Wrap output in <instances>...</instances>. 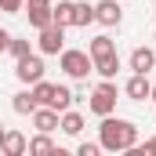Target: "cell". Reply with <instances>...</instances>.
<instances>
[{
	"mask_svg": "<svg viewBox=\"0 0 156 156\" xmlns=\"http://www.w3.org/2000/svg\"><path fill=\"white\" fill-rule=\"evenodd\" d=\"M98 145L105 153H127V149L138 145V127L131 120L109 113V116H102V123H98Z\"/></svg>",
	"mask_w": 156,
	"mask_h": 156,
	"instance_id": "cell-1",
	"label": "cell"
},
{
	"mask_svg": "<svg viewBox=\"0 0 156 156\" xmlns=\"http://www.w3.org/2000/svg\"><path fill=\"white\" fill-rule=\"evenodd\" d=\"M58 66H62V73H66L69 80H87L91 73H94L91 55L80 51V47H62V51H58Z\"/></svg>",
	"mask_w": 156,
	"mask_h": 156,
	"instance_id": "cell-2",
	"label": "cell"
},
{
	"mask_svg": "<svg viewBox=\"0 0 156 156\" xmlns=\"http://www.w3.org/2000/svg\"><path fill=\"white\" fill-rule=\"evenodd\" d=\"M87 109H91L94 116H109V113L116 109V83H113V80H102V83L91 91Z\"/></svg>",
	"mask_w": 156,
	"mask_h": 156,
	"instance_id": "cell-3",
	"label": "cell"
},
{
	"mask_svg": "<svg viewBox=\"0 0 156 156\" xmlns=\"http://www.w3.org/2000/svg\"><path fill=\"white\" fill-rule=\"evenodd\" d=\"M15 76L22 80L26 87H29V83H37V80H44V58L33 55V51H29V55H22V58H15Z\"/></svg>",
	"mask_w": 156,
	"mask_h": 156,
	"instance_id": "cell-4",
	"label": "cell"
},
{
	"mask_svg": "<svg viewBox=\"0 0 156 156\" xmlns=\"http://www.w3.org/2000/svg\"><path fill=\"white\" fill-rule=\"evenodd\" d=\"M40 37H37V47H40V55H58L62 47H66V26H44V29H37Z\"/></svg>",
	"mask_w": 156,
	"mask_h": 156,
	"instance_id": "cell-5",
	"label": "cell"
},
{
	"mask_svg": "<svg viewBox=\"0 0 156 156\" xmlns=\"http://www.w3.org/2000/svg\"><path fill=\"white\" fill-rule=\"evenodd\" d=\"M94 22L98 26H120L123 22V7H120V0H98L94 4Z\"/></svg>",
	"mask_w": 156,
	"mask_h": 156,
	"instance_id": "cell-6",
	"label": "cell"
},
{
	"mask_svg": "<svg viewBox=\"0 0 156 156\" xmlns=\"http://www.w3.org/2000/svg\"><path fill=\"white\" fill-rule=\"evenodd\" d=\"M153 69H156V51L153 47H134L131 51V73H145L149 76Z\"/></svg>",
	"mask_w": 156,
	"mask_h": 156,
	"instance_id": "cell-7",
	"label": "cell"
},
{
	"mask_svg": "<svg viewBox=\"0 0 156 156\" xmlns=\"http://www.w3.org/2000/svg\"><path fill=\"white\" fill-rule=\"evenodd\" d=\"M149 91H153V83H149L145 73H134V76L123 83V94H127L131 102H145V98H149Z\"/></svg>",
	"mask_w": 156,
	"mask_h": 156,
	"instance_id": "cell-8",
	"label": "cell"
},
{
	"mask_svg": "<svg viewBox=\"0 0 156 156\" xmlns=\"http://www.w3.org/2000/svg\"><path fill=\"white\" fill-rule=\"evenodd\" d=\"M33 127L44 131V134L58 131V109H51V105H37V109H33Z\"/></svg>",
	"mask_w": 156,
	"mask_h": 156,
	"instance_id": "cell-9",
	"label": "cell"
},
{
	"mask_svg": "<svg viewBox=\"0 0 156 156\" xmlns=\"http://www.w3.org/2000/svg\"><path fill=\"white\" fill-rule=\"evenodd\" d=\"M51 7H55V4H33V0H29V11H26V15H29V26H33V29H44V26L55 22V11H51Z\"/></svg>",
	"mask_w": 156,
	"mask_h": 156,
	"instance_id": "cell-10",
	"label": "cell"
},
{
	"mask_svg": "<svg viewBox=\"0 0 156 156\" xmlns=\"http://www.w3.org/2000/svg\"><path fill=\"white\" fill-rule=\"evenodd\" d=\"M26 149H29V142H26L22 131H4V145H0L4 156H22Z\"/></svg>",
	"mask_w": 156,
	"mask_h": 156,
	"instance_id": "cell-11",
	"label": "cell"
},
{
	"mask_svg": "<svg viewBox=\"0 0 156 156\" xmlns=\"http://www.w3.org/2000/svg\"><path fill=\"white\" fill-rule=\"evenodd\" d=\"M58 131H62V134H69V138H76L80 131H83V116H80L76 109H66V113H58Z\"/></svg>",
	"mask_w": 156,
	"mask_h": 156,
	"instance_id": "cell-12",
	"label": "cell"
},
{
	"mask_svg": "<svg viewBox=\"0 0 156 156\" xmlns=\"http://www.w3.org/2000/svg\"><path fill=\"white\" fill-rule=\"evenodd\" d=\"M26 153H33V156H62V149L51 142V134H44V131H37V138H29V149Z\"/></svg>",
	"mask_w": 156,
	"mask_h": 156,
	"instance_id": "cell-13",
	"label": "cell"
},
{
	"mask_svg": "<svg viewBox=\"0 0 156 156\" xmlns=\"http://www.w3.org/2000/svg\"><path fill=\"white\" fill-rule=\"evenodd\" d=\"M87 55H91V62H98V58H105V55H116V44H113V37H94L91 44H87Z\"/></svg>",
	"mask_w": 156,
	"mask_h": 156,
	"instance_id": "cell-14",
	"label": "cell"
},
{
	"mask_svg": "<svg viewBox=\"0 0 156 156\" xmlns=\"http://www.w3.org/2000/svg\"><path fill=\"white\" fill-rule=\"evenodd\" d=\"M11 109H15L18 116H33V109H37V98H33V91L26 87V91L11 94Z\"/></svg>",
	"mask_w": 156,
	"mask_h": 156,
	"instance_id": "cell-15",
	"label": "cell"
},
{
	"mask_svg": "<svg viewBox=\"0 0 156 156\" xmlns=\"http://www.w3.org/2000/svg\"><path fill=\"white\" fill-rule=\"evenodd\" d=\"M94 73L102 80H116V73H120V55H105V58H98L94 62Z\"/></svg>",
	"mask_w": 156,
	"mask_h": 156,
	"instance_id": "cell-16",
	"label": "cell"
},
{
	"mask_svg": "<svg viewBox=\"0 0 156 156\" xmlns=\"http://www.w3.org/2000/svg\"><path fill=\"white\" fill-rule=\"evenodd\" d=\"M73 91L66 87V83H55V94H51V109H58V113H66V109H73Z\"/></svg>",
	"mask_w": 156,
	"mask_h": 156,
	"instance_id": "cell-17",
	"label": "cell"
},
{
	"mask_svg": "<svg viewBox=\"0 0 156 156\" xmlns=\"http://www.w3.org/2000/svg\"><path fill=\"white\" fill-rule=\"evenodd\" d=\"M91 22H94V4H87V0H76V7H73V26L87 29Z\"/></svg>",
	"mask_w": 156,
	"mask_h": 156,
	"instance_id": "cell-18",
	"label": "cell"
},
{
	"mask_svg": "<svg viewBox=\"0 0 156 156\" xmlns=\"http://www.w3.org/2000/svg\"><path fill=\"white\" fill-rule=\"evenodd\" d=\"M73 7H76V0H58L51 11H55V26H73Z\"/></svg>",
	"mask_w": 156,
	"mask_h": 156,
	"instance_id": "cell-19",
	"label": "cell"
},
{
	"mask_svg": "<svg viewBox=\"0 0 156 156\" xmlns=\"http://www.w3.org/2000/svg\"><path fill=\"white\" fill-rule=\"evenodd\" d=\"M29 91H33L37 105H51V94H55V83H47V80H37V83H29Z\"/></svg>",
	"mask_w": 156,
	"mask_h": 156,
	"instance_id": "cell-20",
	"label": "cell"
},
{
	"mask_svg": "<svg viewBox=\"0 0 156 156\" xmlns=\"http://www.w3.org/2000/svg\"><path fill=\"white\" fill-rule=\"evenodd\" d=\"M7 51H11L15 58H22V55H29V40H18V37H11V44H7Z\"/></svg>",
	"mask_w": 156,
	"mask_h": 156,
	"instance_id": "cell-21",
	"label": "cell"
},
{
	"mask_svg": "<svg viewBox=\"0 0 156 156\" xmlns=\"http://www.w3.org/2000/svg\"><path fill=\"white\" fill-rule=\"evenodd\" d=\"M98 153H102L98 142H80V145H76V156H98Z\"/></svg>",
	"mask_w": 156,
	"mask_h": 156,
	"instance_id": "cell-22",
	"label": "cell"
},
{
	"mask_svg": "<svg viewBox=\"0 0 156 156\" xmlns=\"http://www.w3.org/2000/svg\"><path fill=\"white\" fill-rule=\"evenodd\" d=\"M22 7H26V0H0V11L4 15H18Z\"/></svg>",
	"mask_w": 156,
	"mask_h": 156,
	"instance_id": "cell-23",
	"label": "cell"
},
{
	"mask_svg": "<svg viewBox=\"0 0 156 156\" xmlns=\"http://www.w3.org/2000/svg\"><path fill=\"white\" fill-rule=\"evenodd\" d=\"M7 44H11V33H7V29H0V55L7 51Z\"/></svg>",
	"mask_w": 156,
	"mask_h": 156,
	"instance_id": "cell-24",
	"label": "cell"
},
{
	"mask_svg": "<svg viewBox=\"0 0 156 156\" xmlns=\"http://www.w3.org/2000/svg\"><path fill=\"white\" fill-rule=\"evenodd\" d=\"M145 153H156V134L149 138V142H145Z\"/></svg>",
	"mask_w": 156,
	"mask_h": 156,
	"instance_id": "cell-25",
	"label": "cell"
},
{
	"mask_svg": "<svg viewBox=\"0 0 156 156\" xmlns=\"http://www.w3.org/2000/svg\"><path fill=\"white\" fill-rule=\"evenodd\" d=\"M4 131H7V127H4V123H0V145H4Z\"/></svg>",
	"mask_w": 156,
	"mask_h": 156,
	"instance_id": "cell-26",
	"label": "cell"
},
{
	"mask_svg": "<svg viewBox=\"0 0 156 156\" xmlns=\"http://www.w3.org/2000/svg\"><path fill=\"white\" fill-rule=\"evenodd\" d=\"M149 98H153V102H156V83H153V91H149Z\"/></svg>",
	"mask_w": 156,
	"mask_h": 156,
	"instance_id": "cell-27",
	"label": "cell"
},
{
	"mask_svg": "<svg viewBox=\"0 0 156 156\" xmlns=\"http://www.w3.org/2000/svg\"><path fill=\"white\" fill-rule=\"evenodd\" d=\"M33 4H55V0H33Z\"/></svg>",
	"mask_w": 156,
	"mask_h": 156,
	"instance_id": "cell-28",
	"label": "cell"
},
{
	"mask_svg": "<svg viewBox=\"0 0 156 156\" xmlns=\"http://www.w3.org/2000/svg\"><path fill=\"white\" fill-rule=\"evenodd\" d=\"M153 40H156V33H153Z\"/></svg>",
	"mask_w": 156,
	"mask_h": 156,
	"instance_id": "cell-29",
	"label": "cell"
}]
</instances>
